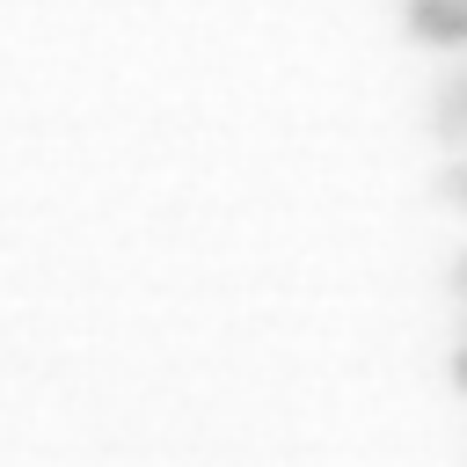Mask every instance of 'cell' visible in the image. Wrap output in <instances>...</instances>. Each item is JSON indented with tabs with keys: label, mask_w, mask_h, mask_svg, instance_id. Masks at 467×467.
Listing matches in <instances>:
<instances>
[{
	"label": "cell",
	"mask_w": 467,
	"mask_h": 467,
	"mask_svg": "<svg viewBox=\"0 0 467 467\" xmlns=\"http://www.w3.org/2000/svg\"><path fill=\"white\" fill-rule=\"evenodd\" d=\"M409 29L423 44H467V0H409Z\"/></svg>",
	"instance_id": "1"
},
{
	"label": "cell",
	"mask_w": 467,
	"mask_h": 467,
	"mask_svg": "<svg viewBox=\"0 0 467 467\" xmlns=\"http://www.w3.org/2000/svg\"><path fill=\"white\" fill-rule=\"evenodd\" d=\"M438 131H445V139H467V80H452V88L438 95Z\"/></svg>",
	"instance_id": "2"
},
{
	"label": "cell",
	"mask_w": 467,
	"mask_h": 467,
	"mask_svg": "<svg viewBox=\"0 0 467 467\" xmlns=\"http://www.w3.org/2000/svg\"><path fill=\"white\" fill-rule=\"evenodd\" d=\"M438 190H445V197L467 212V161H460V168H445V182H438Z\"/></svg>",
	"instance_id": "3"
},
{
	"label": "cell",
	"mask_w": 467,
	"mask_h": 467,
	"mask_svg": "<svg viewBox=\"0 0 467 467\" xmlns=\"http://www.w3.org/2000/svg\"><path fill=\"white\" fill-rule=\"evenodd\" d=\"M452 292H467V248H460V263H452Z\"/></svg>",
	"instance_id": "4"
}]
</instances>
